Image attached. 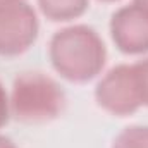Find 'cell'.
Listing matches in <instances>:
<instances>
[{"mask_svg": "<svg viewBox=\"0 0 148 148\" xmlns=\"http://www.w3.org/2000/svg\"><path fill=\"white\" fill-rule=\"evenodd\" d=\"M95 98L100 107L115 115H127L141 107L133 66L121 64L110 69L97 84Z\"/></svg>", "mask_w": 148, "mask_h": 148, "instance_id": "4", "label": "cell"}, {"mask_svg": "<svg viewBox=\"0 0 148 148\" xmlns=\"http://www.w3.org/2000/svg\"><path fill=\"white\" fill-rule=\"evenodd\" d=\"M38 36L36 12L24 2H0V55L26 52Z\"/></svg>", "mask_w": 148, "mask_h": 148, "instance_id": "3", "label": "cell"}, {"mask_svg": "<svg viewBox=\"0 0 148 148\" xmlns=\"http://www.w3.org/2000/svg\"><path fill=\"white\" fill-rule=\"evenodd\" d=\"M7 121H9V102H7V93L0 84V127L7 124Z\"/></svg>", "mask_w": 148, "mask_h": 148, "instance_id": "9", "label": "cell"}, {"mask_svg": "<svg viewBox=\"0 0 148 148\" xmlns=\"http://www.w3.org/2000/svg\"><path fill=\"white\" fill-rule=\"evenodd\" d=\"M110 35L115 47L127 55L148 52V12L131 3L112 14Z\"/></svg>", "mask_w": 148, "mask_h": 148, "instance_id": "5", "label": "cell"}, {"mask_svg": "<svg viewBox=\"0 0 148 148\" xmlns=\"http://www.w3.org/2000/svg\"><path fill=\"white\" fill-rule=\"evenodd\" d=\"M0 148H17L9 138H5V136H0Z\"/></svg>", "mask_w": 148, "mask_h": 148, "instance_id": "10", "label": "cell"}, {"mask_svg": "<svg viewBox=\"0 0 148 148\" xmlns=\"http://www.w3.org/2000/svg\"><path fill=\"white\" fill-rule=\"evenodd\" d=\"M133 3L138 5V7H141L143 10H147L148 12V0H133Z\"/></svg>", "mask_w": 148, "mask_h": 148, "instance_id": "11", "label": "cell"}, {"mask_svg": "<svg viewBox=\"0 0 148 148\" xmlns=\"http://www.w3.org/2000/svg\"><path fill=\"white\" fill-rule=\"evenodd\" d=\"M136 83H138V91H140V100L141 105L148 107V59H143L136 64H133Z\"/></svg>", "mask_w": 148, "mask_h": 148, "instance_id": "8", "label": "cell"}, {"mask_svg": "<svg viewBox=\"0 0 148 148\" xmlns=\"http://www.w3.org/2000/svg\"><path fill=\"white\" fill-rule=\"evenodd\" d=\"M48 55L62 77L73 83H86L98 76L105 66L107 50L98 33L84 24L64 28L50 40Z\"/></svg>", "mask_w": 148, "mask_h": 148, "instance_id": "1", "label": "cell"}, {"mask_svg": "<svg viewBox=\"0 0 148 148\" xmlns=\"http://www.w3.org/2000/svg\"><path fill=\"white\" fill-rule=\"evenodd\" d=\"M112 148H148V126L126 127L114 140Z\"/></svg>", "mask_w": 148, "mask_h": 148, "instance_id": "7", "label": "cell"}, {"mask_svg": "<svg viewBox=\"0 0 148 148\" xmlns=\"http://www.w3.org/2000/svg\"><path fill=\"white\" fill-rule=\"evenodd\" d=\"M103 2H117V0H103Z\"/></svg>", "mask_w": 148, "mask_h": 148, "instance_id": "13", "label": "cell"}, {"mask_svg": "<svg viewBox=\"0 0 148 148\" xmlns=\"http://www.w3.org/2000/svg\"><path fill=\"white\" fill-rule=\"evenodd\" d=\"M88 3V0H38L41 12L50 21L76 19L86 12Z\"/></svg>", "mask_w": 148, "mask_h": 148, "instance_id": "6", "label": "cell"}, {"mask_svg": "<svg viewBox=\"0 0 148 148\" xmlns=\"http://www.w3.org/2000/svg\"><path fill=\"white\" fill-rule=\"evenodd\" d=\"M66 103L64 91L41 73H23L14 81L10 109L19 121L47 122L55 119Z\"/></svg>", "mask_w": 148, "mask_h": 148, "instance_id": "2", "label": "cell"}, {"mask_svg": "<svg viewBox=\"0 0 148 148\" xmlns=\"http://www.w3.org/2000/svg\"><path fill=\"white\" fill-rule=\"evenodd\" d=\"M0 2H23V0H0Z\"/></svg>", "mask_w": 148, "mask_h": 148, "instance_id": "12", "label": "cell"}]
</instances>
